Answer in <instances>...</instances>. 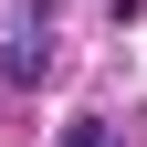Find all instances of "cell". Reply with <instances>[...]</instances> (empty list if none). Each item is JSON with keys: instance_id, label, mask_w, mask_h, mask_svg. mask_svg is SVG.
<instances>
[{"instance_id": "1", "label": "cell", "mask_w": 147, "mask_h": 147, "mask_svg": "<svg viewBox=\"0 0 147 147\" xmlns=\"http://www.w3.org/2000/svg\"><path fill=\"white\" fill-rule=\"evenodd\" d=\"M53 74V42L42 32H11V53H0V84H42Z\"/></svg>"}, {"instance_id": "2", "label": "cell", "mask_w": 147, "mask_h": 147, "mask_svg": "<svg viewBox=\"0 0 147 147\" xmlns=\"http://www.w3.org/2000/svg\"><path fill=\"white\" fill-rule=\"evenodd\" d=\"M63 147H126V137H116L105 116H74V126H63Z\"/></svg>"}]
</instances>
